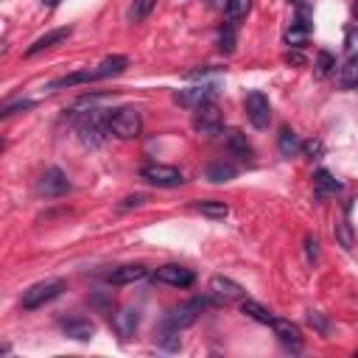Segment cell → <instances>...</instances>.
<instances>
[{
    "mask_svg": "<svg viewBox=\"0 0 358 358\" xmlns=\"http://www.w3.org/2000/svg\"><path fill=\"white\" fill-rule=\"evenodd\" d=\"M210 291L218 296V299H224V302H235V299H243V285H238L235 280H229V277H213L210 280Z\"/></svg>",
    "mask_w": 358,
    "mask_h": 358,
    "instance_id": "11",
    "label": "cell"
},
{
    "mask_svg": "<svg viewBox=\"0 0 358 358\" xmlns=\"http://www.w3.org/2000/svg\"><path fill=\"white\" fill-rule=\"evenodd\" d=\"M241 313H246L249 319H255V322H260V324H271L274 322V316H271V310H266L260 302H255V299H243L241 302Z\"/></svg>",
    "mask_w": 358,
    "mask_h": 358,
    "instance_id": "21",
    "label": "cell"
},
{
    "mask_svg": "<svg viewBox=\"0 0 358 358\" xmlns=\"http://www.w3.org/2000/svg\"><path fill=\"white\" fill-rule=\"evenodd\" d=\"M336 241L344 246V249H352V227L347 221H338L336 224Z\"/></svg>",
    "mask_w": 358,
    "mask_h": 358,
    "instance_id": "29",
    "label": "cell"
},
{
    "mask_svg": "<svg viewBox=\"0 0 358 358\" xmlns=\"http://www.w3.org/2000/svg\"><path fill=\"white\" fill-rule=\"evenodd\" d=\"M36 190H39L42 196H48V199H56V196H64V193L70 190V179H67L64 171L48 168V171L36 179Z\"/></svg>",
    "mask_w": 358,
    "mask_h": 358,
    "instance_id": "8",
    "label": "cell"
},
{
    "mask_svg": "<svg viewBox=\"0 0 358 358\" xmlns=\"http://www.w3.org/2000/svg\"><path fill=\"white\" fill-rule=\"evenodd\" d=\"M313 185H316V193L319 196H327V193H336V190H341V182H336L333 179V173L330 171H316V176H313Z\"/></svg>",
    "mask_w": 358,
    "mask_h": 358,
    "instance_id": "23",
    "label": "cell"
},
{
    "mask_svg": "<svg viewBox=\"0 0 358 358\" xmlns=\"http://www.w3.org/2000/svg\"><path fill=\"white\" fill-rule=\"evenodd\" d=\"M76 131H78V140L87 148L101 145L103 137H106V131H109V115H106V109H90V112H84L78 117Z\"/></svg>",
    "mask_w": 358,
    "mask_h": 358,
    "instance_id": "1",
    "label": "cell"
},
{
    "mask_svg": "<svg viewBox=\"0 0 358 358\" xmlns=\"http://www.w3.org/2000/svg\"><path fill=\"white\" fill-rule=\"evenodd\" d=\"M207 179L210 182H229V179H235V168L227 162H213V165H207Z\"/></svg>",
    "mask_w": 358,
    "mask_h": 358,
    "instance_id": "24",
    "label": "cell"
},
{
    "mask_svg": "<svg viewBox=\"0 0 358 358\" xmlns=\"http://www.w3.org/2000/svg\"><path fill=\"white\" fill-rule=\"evenodd\" d=\"M352 17H355V22H358V0L352 3Z\"/></svg>",
    "mask_w": 358,
    "mask_h": 358,
    "instance_id": "40",
    "label": "cell"
},
{
    "mask_svg": "<svg viewBox=\"0 0 358 358\" xmlns=\"http://www.w3.org/2000/svg\"><path fill=\"white\" fill-rule=\"evenodd\" d=\"M285 62H294V64H305V59H302L299 53H291V50L285 53Z\"/></svg>",
    "mask_w": 358,
    "mask_h": 358,
    "instance_id": "37",
    "label": "cell"
},
{
    "mask_svg": "<svg viewBox=\"0 0 358 358\" xmlns=\"http://www.w3.org/2000/svg\"><path fill=\"white\" fill-rule=\"evenodd\" d=\"M271 327H274V333H277V338H280L282 347H288L291 352H299L302 350V333H299L296 324H291L285 319H274Z\"/></svg>",
    "mask_w": 358,
    "mask_h": 358,
    "instance_id": "10",
    "label": "cell"
},
{
    "mask_svg": "<svg viewBox=\"0 0 358 358\" xmlns=\"http://www.w3.org/2000/svg\"><path fill=\"white\" fill-rule=\"evenodd\" d=\"M243 109H246V117H249V123L255 129H266L268 126V120H271V103H268V98L263 92L252 90L243 98Z\"/></svg>",
    "mask_w": 358,
    "mask_h": 358,
    "instance_id": "7",
    "label": "cell"
},
{
    "mask_svg": "<svg viewBox=\"0 0 358 358\" xmlns=\"http://www.w3.org/2000/svg\"><path fill=\"white\" fill-rule=\"evenodd\" d=\"M137 324H140V310L137 308H126V310L115 313V327H117L120 336H131L137 330Z\"/></svg>",
    "mask_w": 358,
    "mask_h": 358,
    "instance_id": "19",
    "label": "cell"
},
{
    "mask_svg": "<svg viewBox=\"0 0 358 358\" xmlns=\"http://www.w3.org/2000/svg\"><path fill=\"white\" fill-rule=\"evenodd\" d=\"M221 126H224V120H221V109H218V103H215L213 98L193 109V129H196L199 134L213 137V134L221 131Z\"/></svg>",
    "mask_w": 358,
    "mask_h": 358,
    "instance_id": "5",
    "label": "cell"
},
{
    "mask_svg": "<svg viewBox=\"0 0 358 358\" xmlns=\"http://www.w3.org/2000/svg\"><path fill=\"white\" fill-rule=\"evenodd\" d=\"M62 327H64V336H70L76 341H90L95 336V324L90 319H67Z\"/></svg>",
    "mask_w": 358,
    "mask_h": 358,
    "instance_id": "16",
    "label": "cell"
},
{
    "mask_svg": "<svg viewBox=\"0 0 358 358\" xmlns=\"http://www.w3.org/2000/svg\"><path fill=\"white\" fill-rule=\"evenodd\" d=\"M224 140H227V148H229L235 157H241V159H252V145H249L246 134H241L238 129H229Z\"/></svg>",
    "mask_w": 358,
    "mask_h": 358,
    "instance_id": "18",
    "label": "cell"
},
{
    "mask_svg": "<svg viewBox=\"0 0 358 358\" xmlns=\"http://www.w3.org/2000/svg\"><path fill=\"white\" fill-rule=\"evenodd\" d=\"M154 280H159V282H165V285H173V288H187V285H193L196 274H193L190 268H185V266L168 263V266H159V268L154 271Z\"/></svg>",
    "mask_w": 358,
    "mask_h": 358,
    "instance_id": "9",
    "label": "cell"
},
{
    "mask_svg": "<svg viewBox=\"0 0 358 358\" xmlns=\"http://www.w3.org/2000/svg\"><path fill=\"white\" fill-rule=\"evenodd\" d=\"M227 6H229V0H213V8H224L227 11Z\"/></svg>",
    "mask_w": 358,
    "mask_h": 358,
    "instance_id": "38",
    "label": "cell"
},
{
    "mask_svg": "<svg viewBox=\"0 0 358 358\" xmlns=\"http://www.w3.org/2000/svg\"><path fill=\"white\" fill-rule=\"evenodd\" d=\"M249 8H252V0H229V6H227V20H229V22H238V20H243V17L249 14Z\"/></svg>",
    "mask_w": 358,
    "mask_h": 358,
    "instance_id": "26",
    "label": "cell"
},
{
    "mask_svg": "<svg viewBox=\"0 0 358 358\" xmlns=\"http://www.w3.org/2000/svg\"><path fill=\"white\" fill-rule=\"evenodd\" d=\"M196 210L207 218H227V213H229V207L224 201H196Z\"/></svg>",
    "mask_w": 358,
    "mask_h": 358,
    "instance_id": "25",
    "label": "cell"
},
{
    "mask_svg": "<svg viewBox=\"0 0 358 358\" xmlns=\"http://www.w3.org/2000/svg\"><path fill=\"white\" fill-rule=\"evenodd\" d=\"M70 34H73V28H70V25H67V28H53V31L42 34L39 39H34V45L25 50V56H36V53H42V50H48V48H53V45L64 42Z\"/></svg>",
    "mask_w": 358,
    "mask_h": 358,
    "instance_id": "13",
    "label": "cell"
},
{
    "mask_svg": "<svg viewBox=\"0 0 358 358\" xmlns=\"http://www.w3.org/2000/svg\"><path fill=\"white\" fill-rule=\"evenodd\" d=\"M145 274H148L145 266H140V263H129V266H120V268L109 271V274H106V282H112V285H129V282L143 280Z\"/></svg>",
    "mask_w": 358,
    "mask_h": 358,
    "instance_id": "12",
    "label": "cell"
},
{
    "mask_svg": "<svg viewBox=\"0 0 358 358\" xmlns=\"http://www.w3.org/2000/svg\"><path fill=\"white\" fill-rule=\"evenodd\" d=\"M232 25H235V22H229V25L218 34V50H221V53H232V50H235V31H232Z\"/></svg>",
    "mask_w": 358,
    "mask_h": 358,
    "instance_id": "28",
    "label": "cell"
},
{
    "mask_svg": "<svg viewBox=\"0 0 358 358\" xmlns=\"http://www.w3.org/2000/svg\"><path fill=\"white\" fill-rule=\"evenodd\" d=\"M302 148H305V154H310V157H319V154H322V140H308Z\"/></svg>",
    "mask_w": 358,
    "mask_h": 358,
    "instance_id": "35",
    "label": "cell"
},
{
    "mask_svg": "<svg viewBox=\"0 0 358 358\" xmlns=\"http://www.w3.org/2000/svg\"><path fill=\"white\" fill-rule=\"evenodd\" d=\"M308 34H310V22L296 20V22H291V28L285 31V42H288L291 48H302V45L308 42Z\"/></svg>",
    "mask_w": 358,
    "mask_h": 358,
    "instance_id": "20",
    "label": "cell"
},
{
    "mask_svg": "<svg viewBox=\"0 0 358 358\" xmlns=\"http://www.w3.org/2000/svg\"><path fill=\"white\" fill-rule=\"evenodd\" d=\"M140 129H143V117L134 106H123L117 109L115 115H109V131L120 140H131V137H140Z\"/></svg>",
    "mask_w": 358,
    "mask_h": 358,
    "instance_id": "3",
    "label": "cell"
},
{
    "mask_svg": "<svg viewBox=\"0 0 358 358\" xmlns=\"http://www.w3.org/2000/svg\"><path fill=\"white\" fill-rule=\"evenodd\" d=\"M338 84H341L344 90L358 87V56H350L347 64L338 70Z\"/></svg>",
    "mask_w": 358,
    "mask_h": 358,
    "instance_id": "22",
    "label": "cell"
},
{
    "mask_svg": "<svg viewBox=\"0 0 358 358\" xmlns=\"http://www.w3.org/2000/svg\"><path fill=\"white\" fill-rule=\"evenodd\" d=\"M213 98V87H193V90H179V92H173V101L176 103H182V106H190V109H196V106H201L204 101H210Z\"/></svg>",
    "mask_w": 358,
    "mask_h": 358,
    "instance_id": "15",
    "label": "cell"
},
{
    "mask_svg": "<svg viewBox=\"0 0 358 358\" xmlns=\"http://www.w3.org/2000/svg\"><path fill=\"white\" fill-rule=\"evenodd\" d=\"M42 6H45V8H56V6H59V0H42Z\"/></svg>",
    "mask_w": 358,
    "mask_h": 358,
    "instance_id": "39",
    "label": "cell"
},
{
    "mask_svg": "<svg viewBox=\"0 0 358 358\" xmlns=\"http://www.w3.org/2000/svg\"><path fill=\"white\" fill-rule=\"evenodd\" d=\"M305 252H308V260L313 263L319 257V241L313 235H305Z\"/></svg>",
    "mask_w": 358,
    "mask_h": 358,
    "instance_id": "32",
    "label": "cell"
},
{
    "mask_svg": "<svg viewBox=\"0 0 358 358\" xmlns=\"http://www.w3.org/2000/svg\"><path fill=\"white\" fill-rule=\"evenodd\" d=\"M344 50L350 56H358V25L347 28V34H344Z\"/></svg>",
    "mask_w": 358,
    "mask_h": 358,
    "instance_id": "31",
    "label": "cell"
},
{
    "mask_svg": "<svg viewBox=\"0 0 358 358\" xmlns=\"http://www.w3.org/2000/svg\"><path fill=\"white\" fill-rule=\"evenodd\" d=\"M277 148H280V154H282L285 159H291V157H296V154H299L302 143H299V137H296V131H294V129L282 126V129H280V134H277Z\"/></svg>",
    "mask_w": 358,
    "mask_h": 358,
    "instance_id": "17",
    "label": "cell"
},
{
    "mask_svg": "<svg viewBox=\"0 0 358 358\" xmlns=\"http://www.w3.org/2000/svg\"><path fill=\"white\" fill-rule=\"evenodd\" d=\"M333 67H336V59H333V53L322 50V53H319V59H316V73H319V76H327Z\"/></svg>",
    "mask_w": 358,
    "mask_h": 358,
    "instance_id": "30",
    "label": "cell"
},
{
    "mask_svg": "<svg viewBox=\"0 0 358 358\" xmlns=\"http://www.w3.org/2000/svg\"><path fill=\"white\" fill-rule=\"evenodd\" d=\"M126 67H129V59H126V56H106V59H103L98 67H92V81L120 76Z\"/></svg>",
    "mask_w": 358,
    "mask_h": 358,
    "instance_id": "14",
    "label": "cell"
},
{
    "mask_svg": "<svg viewBox=\"0 0 358 358\" xmlns=\"http://www.w3.org/2000/svg\"><path fill=\"white\" fill-rule=\"evenodd\" d=\"M62 291H64V282H62V280H45V282H36V285H31L28 291H22L20 305H22L25 310H36V308H42L45 302L56 299Z\"/></svg>",
    "mask_w": 358,
    "mask_h": 358,
    "instance_id": "4",
    "label": "cell"
},
{
    "mask_svg": "<svg viewBox=\"0 0 358 358\" xmlns=\"http://www.w3.org/2000/svg\"><path fill=\"white\" fill-rule=\"evenodd\" d=\"M154 6H157V0H134L131 8H129V17H131L134 22H143V20L151 14Z\"/></svg>",
    "mask_w": 358,
    "mask_h": 358,
    "instance_id": "27",
    "label": "cell"
},
{
    "mask_svg": "<svg viewBox=\"0 0 358 358\" xmlns=\"http://www.w3.org/2000/svg\"><path fill=\"white\" fill-rule=\"evenodd\" d=\"M207 305H210L207 299H190V302H182V305H176V308H171V310L165 313L162 327H165V330H176V333H179V330L190 327Z\"/></svg>",
    "mask_w": 358,
    "mask_h": 358,
    "instance_id": "2",
    "label": "cell"
},
{
    "mask_svg": "<svg viewBox=\"0 0 358 358\" xmlns=\"http://www.w3.org/2000/svg\"><path fill=\"white\" fill-rule=\"evenodd\" d=\"M308 322H310V327H316L319 333H327V322L322 319L319 310H308Z\"/></svg>",
    "mask_w": 358,
    "mask_h": 358,
    "instance_id": "33",
    "label": "cell"
},
{
    "mask_svg": "<svg viewBox=\"0 0 358 358\" xmlns=\"http://www.w3.org/2000/svg\"><path fill=\"white\" fill-rule=\"evenodd\" d=\"M140 176L148 182V185H157V187H176L182 185V173L173 168V165H162V162H148L140 168Z\"/></svg>",
    "mask_w": 358,
    "mask_h": 358,
    "instance_id": "6",
    "label": "cell"
},
{
    "mask_svg": "<svg viewBox=\"0 0 358 358\" xmlns=\"http://www.w3.org/2000/svg\"><path fill=\"white\" fill-rule=\"evenodd\" d=\"M31 106H34V101H17V103H8L0 115H3V117H8V115H14V112H20V109H31Z\"/></svg>",
    "mask_w": 358,
    "mask_h": 358,
    "instance_id": "34",
    "label": "cell"
},
{
    "mask_svg": "<svg viewBox=\"0 0 358 358\" xmlns=\"http://www.w3.org/2000/svg\"><path fill=\"white\" fill-rule=\"evenodd\" d=\"M143 199H145L143 193H134V196H129V199L123 201V207H131V204H143Z\"/></svg>",
    "mask_w": 358,
    "mask_h": 358,
    "instance_id": "36",
    "label": "cell"
}]
</instances>
